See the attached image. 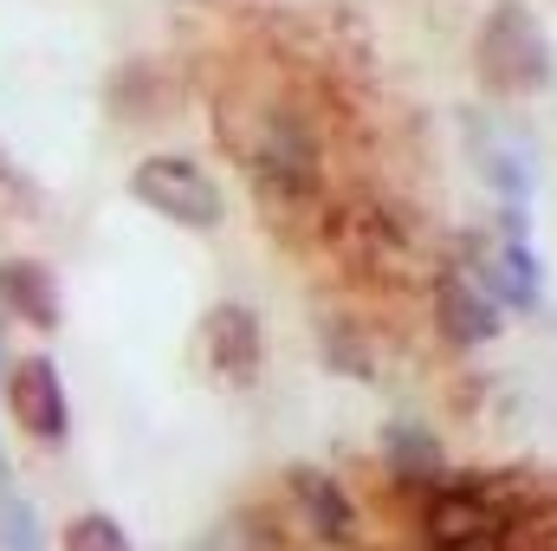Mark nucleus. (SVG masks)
Here are the masks:
<instances>
[{
    "label": "nucleus",
    "instance_id": "nucleus-16",
    "mask_svg": "<svg viewBox=\"0 0 557 551\" xmlns=\"http://www.w3.org/2000/svg\"><path fill=\"white\" fill-rule=\"evenodd\" d=\"M0 493H13V467H7V448H0Z\"/></svg>",
    "mask_w": 557,
    "mask_h": 551
},
{
    "label": "nucleus",
    "instance_id": "nucleus-3",
    "mask_svg": "<svg viewBox=\"0 0 557 551\" xmlns=\"http://www.w3.org/2000/svg\"><path fill=\"white\" fill-rule=\"evenodd\" d=\"M131 195L149 215H162L175 228H195V234L221 228V215H227V195L214 188V175L195 156H175V149H149L143 156L131 169Z\"/></svg>",
    "mask_w": 557,
    "mask_h": 551
},
{
    "label": "nucleus",
    "instance_id": "nucleus-17",
    "mask_svg": "<svg viewBox=\"0 0 557 551\" xmlns=\"http://www.w3.org/2000/svg\"><path fill=\"white\" fill-rule=\"evenodd\" d=\"M0 188H13V162H7V149H0Z\"/></svg>",
    "mask_w": 557,
    "mask_h": 551
},
{
    "label": "nucleus",
    "instance_id": "nucleus-10",
    "mask_svg": "<svg viewBox=\"0 0 557 551\" xmlns=\"http://www.w3.org/2000/svg\"><path fill=\"white\" fill-rule=\"evenodd\" d=\"M383 461L403 474V480H416V487H434V474H441V441L416 428V421H389L383 428Z\"/></svg>",
    "mask_w": 557,
    "mask_h": 551
},
{
    "label": "nucleus",
    "instance_id": "nucleus-5",
    "mask_svg": "<svg viewBox=\"0 0 557 551\" xmlns=\"http://www.w3.org/2000/svg\"><path fill=\"white\" fill-rule=\"evenodd\" d=\"M247 169H253L260 195H278V201L318 195V143H311L305 124H292V118H267V124L253 131Z\"/></svg>",
    "mask_w": 557,
    "mask_h": 551
},
{
    "label": "nucleus",
    "instance_id": "nucleus-6",
    "mask_svg": "<svg viewBox=\"0 0 557 551\" xmlns=\"http://www.w3.org/2000/svg\"><path fill=\"white\" fill-rule=\"evenodd\" d=\"M201 357L221 383H253L260 364H267V331H260V311L240 305V298H221L208 305L201 318Z\"/></svg>",
    "mask_w": 557,
    "mask_h": 551
},
{
    "label": "nucleus",
    "instance_id": "nucleus-18",
    "mask_svg": "<svg viewBox=\"0 0 557 551\" xmlns=\"http://www.w3.org/2000/svg\"><path fill=\"white\" fill-rule=\"evenodd\" d=\"M0 377H7V318H0Z\"/></svg>",
    "mask_w": 557,
    "mask_h": 551
},
{
    "label": "nucleus",
    "instance_id": "nucleus-14",
    "mask_svg": "<svg viewBox=\"0 0 557 551\" xmlns=\"http://www.w3.org/2000/svg\"><path fill=\"white\" fill-rule=\"evenodd\" d=\"M0 551H46V526L20 493H0Z\"/></svg>",
    "mask_w": 557,
    "mask_h": 551
},
{
    "label": "nucleus",
    "instance_id": "nucleus-8",
    "mask_svg": "<svg viewBox=\"0 0 557 551\" xmlns=\"http://www.w3.org/2000/svg\"><path fill=\"white\" fill-rule=\"evenodd\" d=\"M434 325H441V338H447L454 351H480V344L499 338L506 311H499V298H493L480 279L460 267V273L434 279Z\"/></svg>",
    "mask_w": 557,
    "mask_h": 551
},
{
    "label": "nucleus",
    "instance_id": "nucleus-13",
    "mask_svg": "<svg viewBox=\"0 0 557 551\" xmlns=\"http://www.w3.org/2000/svg\"><path fill=\"white\" fill-rule=\"evenodd\" d=\"M480 162H486V175H493V188H499V201H506V208H525V201H532V169H525V156H512V149L486 143V149H480Z\"/></svg>",
    "mask_w": 557,
    "mask_h": 551
},
{
    "label": "nucleus",
    "instance_id": "nucleus-1",
    "mask_svg": "<svg viewBox=\"0 0 557 551\" xmlns=\"http://www.w3.org/2000/svg\"><path fill=\"white\" fill-rule=\"evenodd\" d=\"M473 59H480V78H486L493 91H506V98L545 91L552 72H557L552 33H545V20H539L525 0H499V7L480 20V46H473Z\"/></svg>",
    "mask_w": 557,
    "mask_h": 551
},
{
    "label": "nucleus",
    "instance_id": "nucleus-12",
    "mask_svg": "<svg viewBox=\"0 0 557 551\" xmlns=\"http://www.w3.org/2000/svg\"><path fill=\"white\" fill-rule=\"evenodd\" d=\"M195 551H273V532H267L253 513H221V519L195 539Z\"/></svg>",
    "mask_w": 557,
    "mask_h": 551
},
{
    "label": "nucleus",
    "instance_id": "nucleus-15",
    "mask_svg": "<svg viewBox=\"0 0 557 551\" xmlns=\"http://www.w3.org/2000/svg\"><path fill=\"white\" fill-rule=\"evenodd\" d=\"M324 364H337V370H350V377H370V357L350 344V331H337V344L324 338Z\"/></svg>",
    "mask_w": 557,
    "mask_h": 551
},
{
    "label": "nucleus",
    "instance_id": "nucleus-4",
    "mask_svg": "<svg viewBox=\"0 0 557 551\" xmlns=\"http://www.w3.org/2000/svg\"><path fill=\"white\" fill-rule=\"evenodd\" d=\"M0 390H7V415L20 421V434H33L39 448H59L72 434V396H65V377L52 357L33 351V357L7 364Z\"/></svg>",
    "mask_w": 557,
    "mask_h": 551
},
{
    "label": "nucleus",
    "instance_id": "nucleus-7",
    "mask_svg": "<svg viewBox=\"0 0 557 551\" xmlns=\"http://www.w3.org/2000/svg\"><path fill=\"white\" fill-rule=\"evenodd\" d=\"M285 500L305 513V526H311L324 546H357V539H363L357 500H350V487H344L331 467H318V461H292V467H285Z\"/></svg>",
    "mask_w": 557,
    "mask_h": 551
},
{
    "label": "nucleus",
    "instance_id": "nucleus-2",
    "mask_svg": "<svg viewBox=\"0 0 557 551\" xmlns=\"http://www.w3.org/2000/svg\"><path fill=\"white\" fill-rule=\"evenodd\" d=\"M421 551H512V506L473 480L428 487L416 513Z\"/></svg>",
    "mask_w": 557,
    "mask_h": 551
},
{
    "label": "nucleus",
    "instance_id": "nucleus-9",
    "mask_svg": "<svg viewBox=\"0 0 557 551\" xmlns=\"http://www.w3.org/2000/svg\"><path fill=\"white\" fill-rule=\"evenodd\" d=\"M0 318L26 325V331H59L65 305H59V279L33 254H7L0 260Z\"/></svg>",
    "mask_w": 557,
    "mask_h": 551
},
{
    "label": "nucleus",
    "instance_id": "nucleus-11",
    "mask_svg": "<svg viewBox=\"0 0 557 551\" xmlns=\"http://www.w3.org/2000/svg\"><path fill=\"white\" fill-rule=\"evenodd\" d=\"M59 551H137V546H131L124 519H111V513H72L65 532H59Z\"/></svg>",
    "mask_w": 557,
    "mask_h": 551
}]
</instances>
